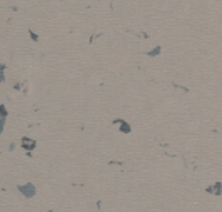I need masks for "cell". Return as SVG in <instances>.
Wrapping results in <instances>:
<instances>
[{"label":"cell","instance_id":"1","mask_svg":"<svg viewBox=\"0 0 222 212\" xmlns=\"http://www.w3.org/2000/svg\"><path fill=\"white\" fill-rule=\"evenodd\" d=\"M19 191H20L25 197H28V199L35 195V187H34V184H30V182L24 184V186H19Z\"/></svg>","mask_w":222,"mask_h":212},{"label":"cell","instance_id":"2","mask_svg":"<svg viewBox=\"0 0 222 212\" xmlns=\"http://www.w3.org/2000/svg\"><path fill=\"white\" fill-rule=\"evenodd\" d=\"M35 145H37V142H35V140L27 139V137H24V139H22V147H24L25 150H34Z\"/></svg>","mask_w":222,"mask_h":212},{"label":"cell","instance_id":"3","mask_svg":"<svg viewBox=\"0 0 222 212\" xmlns=\"http://www.w3.org/2000/svg\"><path fill=\"white\" fill-rule=\"evenodd\" d=\"M207 192L209 194H215V195H221V192H222V184H221V182H215L214 186L207 187Z\"/></svg>","mask_w":222,"mask_h":212},{"label":"cell","instance_id":"4","mask_svg":"<svg viewBox=\"0 0 222 212\" xmlns=\"http://www.w3.org/2000/svg\"><path fill=\"white\" fill-rule=\"evenodd\" d=\"M160 52H162L160 45H157L155 48H152L150 52H147V55H149V57H157V55H160Z\"/></svg>","mask_w":222,"mask_h":212},{"label":"cell","instance_id":"5","mask_svg":"<svg viewBox=\"0 0 222 212\" xmlns=\"http://www.w3.org/2000/svg\"><path fill=\"white\" fill-rule=\"evenodd\" d=\"M120 132H124V134L130 132V125H129L127 122H124V120H120Z\"/></svg>","mask_w":222,"mask_h":212},{"label":"cell","instance_id":"6","mask_svg":"<svg viewBox=\"0 0 222 212\" xmlns=\"http://www.w3.org/2000/svg\"><path fill=\"white\" fill-rule=\"evenodd\" d=\"M28 33H30V37H32V40H34V42H37V40H39V35H37L35 32H32V30H28Z\"/></svg>","mask_w":222,"mask_h":212},{"label":"cell","instance_id":"7","mask_svg":"<svg viewBox=\"0 0 222 212\" xmlns=\"http://www.w3.org/2000/svg\"><path fill=\"white\" fill-rule=\"evenodd\" d=\"M14 149H15V144H14V142H12V144L8 145V150H14Z\"/></svg>","mask_w":222,"mask_h":212}]
</instances>
